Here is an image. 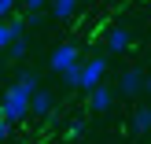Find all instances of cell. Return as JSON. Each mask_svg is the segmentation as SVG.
<instances>
[{
	"label": "cell",
	"instance_id": "13",
	"mask_svg": "<svg viewBox=\"0 0 151 144\" xmlns=\"http://www.w3.org/2000/svg\"><path fill=\"white\" fill-rule=\"evenodd\" d=\"M78 67H81V63H78ZM78 67H70V70L63 74V81H66V85H70V89H78Z\"/></svg>",
	"mask_w": 151,
	"mask_h": 144
},
{
	"label": "cell",
	"instance_id": "14",
	"mask_svg": "<svg viewBox=\"0 0 151 144\" xmlns=\"http://www.w3.org/2000/svg\"><path fill=\"white\" fill-rule=\"evenodd\" d=\"M22 22H26V26H41L44 15H41V11H26V19H22Z\"/></svg>",
	"mask_w": 151,
	"mask_h": 144
},
{
	"label": "cell",
	"instance_id": "16",
	"mask_svg": "<svg viewBox=\"0 0 151 144\" xmlns=\"http://www.w3.org/2000/svg\"><path fill=\"white\" fill-rule=\"evenodd\" d=\"M22 4H26V7H29V11H41V7H44V4H48V0H22Z\"/></svg>",
	"mask_w": 151,
	"mask_h": 144
},
{
	"label": "cell",
	"instance_id": "18",
	"mask_svg": "<svg viewBox=\"0 0 151 144\" xmlns=\"http://www.w3.org/2000/svg\"><path fill=\"white\" fill-rule=\"evenodd\" d=\"M0 70H4V52H0Z\"/></svg>",
	"mask_w": 151,
	"mask_h": 144
},
{
	"label": "cell",
	"instance_id": "6",
	"mask_svg": "<svg viewBox=\"0 0 151 144\" xmlns=\"http://www.w3.org/2000/svg\"><path fill=\"white\" fill-rule=\"evenodd\" d=\"M133 44V33L125 26H111L107 30V52H114V56H122V52H129Z\"/></svg>",
	"mask_w": 151,
	"mask_h": 144
},
{
	"label": "cell",
	"instance_id": "4",
	"mask_svg": "<svg viewBox=\"0 0 151 144\" xmlns=\"http://www.w3.org/2000/svg\"><path fill=\"white\" fill-rule=\"evenodd\" d=\"M147 89V78L137 70V67H129V70H122V78H118V93L122 96H137Z\"/></svg>",
	"mask_w": 151,
	"mask_h": 144
},
{
	"label": "cell",
	"instance_id": "7",
	"mask_svg": "<svg viewBox=\"0 0 151 144\" xmlns=\"http://www.w3.org/2000/svg\"><path fill=\"white\" fill-rule=\"evenodd\" d=\"M111 103H114V93H111L107 85H96L92 93H88V111H96V115L111 111Z\"/></svg>",
	"mask_w": 151,
	"mask_h": 144
},
{
	"label": "cell",
	"instance_id": "15",
	"mask_svg": "<svg viewBox=\"0 0 151 144\" xmlns=\"http://www.w3.org/2000/svg\"><path fill=\"white\" fill-rule=\"evenodd\" d=\"M66 133H70V137H81V133H85V122H81V118H78V122H74V126H70V130H66Z\"/></svg>",
	"mask_w": 151,
	"mask_h": 144
},
{
	"label": "cell",
	"instance_id": "17",
	"mask_svg": "<svg viewBox=\"0 0 151 144\" xmlns=\"http://www.w3.org/2000/svg\"><path fill=\"white\" fill-rule=\"evenodd\" d=\"M7 133H11V122H4V115H0V140H7Z\"/></svg>",
	"mask_w": 151,
	"mask_h": 144
},
{
	"label": "cell",
	"instance_id": "8",
	"mask_svg": "<svg viewBox=\"0 0 151 144\" xmlns=\"http://www.w3.org/2000/svg\"><path fill=\"white\" fill-rule=\"evenodd\" d=\"M78 4H81V0H52V15H55L59 22H66L74 11H78Z\"/></svg>",
	"mask_w": 151,
	"mask_h": 144
},
{
	"label": "cell",
	"instance_id": "11",
	"mask_svg": "<svg viewBox=\"0 0 151 144\" xmlns=\"http://www.w3.org/2000/svg\"><path fill=\"white\" fill-rule=\"evenodd\" d=\"M11 15H19V0H0V22H7Z\"/></svg>",
	"mask_w": 151,
	"mask_h": 144
},
{
	"label": "cell",
	"instance_id": "5",
	"mask_svg": "<svg viewBox=\"0 0 151 144\" xmlns=\"http://www.w3.org/2000/svg\"><path fill=\"white\" fill-rule=\"evenodd\" d=\"M52 107H55V100H52L48 89H33V96H29V118H48Z\"/></svg>",
	"mask_w": 151,
	"mask_h": 144
},
{
	"label": "cell",
	"instance_id": "10",
	"mask_svg": "<svg viewBox=\"0 0 151 144\" xmlns=\"http://www.w3.org/2000/svg\"><path fill=\"white\" fill-rule=\"evenodd\" d=\"M26 48H29V44H26V37H15V41L4 48V52H7L4 59H22V56H26Z\"/></svg>",
	"mask_w": 151,
	"mask_h": 144
},
{
	"label": "cell",
	"instance_id": "12",
	"mask_svg": "<svg viewBox=\"0 0 151 144\" xmlns=\"http://www.w3.org/2000/svg\"><path fill=\"white\" fill-rule=\"evenodd\" d=\"M15 41V33H11V26H7V22H0V52L7 48V44Z\"/></svg>",
	"mask_w": 151,
	"mask_h": 144
},
{
	"label": "cell",
	"instance_id": "9",
	"mask_svg": "<svg viewBox=\"0 0 151 144\" xmlns=\"http://www.w3.org/2000/svg\"><path fill=\"white\" fill-rule=\"evenodd\" d=\"M129 130H133V133H147V130H151V107H137Z\"/></svg>",
	"mask_w": 151,
	"mask_h": 144
},
{
	"label": "cell",
	"instance_id": "1",
	"mask_svg": "<svg viewBox=\"0 0 151 144\" xmlns=\"http://www.w3.org/2000/svg\"><path fill=\"white\" fill-rule=\"evenodd\" d=\"M37 89V74L33 70H22L19 78H15L11 89H4V96H0V115H4V122H22V118H29V96H33Z\"/></svg>",
	"mask_w": 151,
	"mask_h": 144
},
{
	"label": "cell",
	"instance_id": "3",
	"mask_svg": "<svg viewBox=\"0 0 151 144\" xmlns=\"http://www.w3.org/2000/svg\"><path fill=\"white\" fill-rule=\"evenodd\" d=\"M78 63H81V48H78L74 41H63V44L48 56V67H52V70H59V74H66L70 67H78Z\"/></svg>",
	"mask_w": 151,
	"mask_h": 144
},
{
	"label": "cell",
	"instance_id": "2",
	"mask_svg": "<svg viewBox=\"0 0 151 144\" xmlns=\"http://www.w3.org/2000/svg\"><path fill=\"white\" fill-rule=\"evenodd\" d=\"M103 78H107V59H103V56L81 59V67H78V89L92 93L96 85H103Z\"/></svg>",
	"mask_w": 151,
	"mask_h": 144
}]
</instances>
